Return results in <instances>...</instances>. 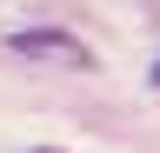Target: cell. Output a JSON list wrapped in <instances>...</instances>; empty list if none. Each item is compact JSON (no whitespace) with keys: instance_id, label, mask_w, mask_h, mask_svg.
<instances>
[{"instance_id":"6da1fadb","label":"cell","mask_w":160,"mask_h":153,"mask_svg":"<svg viewBox=\"0 0 160 153\" xmlns=\"http://www.w3.org/2000/svg\"><path fill=\"white\" fill-rule=\"evenodd\" d=\"M7 47H13V53H27V60H67V67H93V53L80 47L67 27H20V33H7Z\"/></svg>"},{"instance_id":"7a4b0ae2","label":"cell","mask_w":160,"mask_h":153,"mask_svg":"<svg viewBox=\"0 0 160 153\" xmlns=\"http://www.w3.org/2000/svg\"><path fill=\"white\" fill-rule=\"evenodd\" d=\"M153 87H160V60H153Z\"/></svg>"},{"instance_id":"3957f363","label":"cell","mask_w":160,"mask_h":153,"mask_svg":"<svg viewBox=\"0 0 160 153\" xmlns=\"http://www.w3.org/2000/svg\"><path fill=\"white\" fill-rule=\"evenodd\" d=\"M33 153H60V146H33Z\"/></svg>"}]
</instances>
